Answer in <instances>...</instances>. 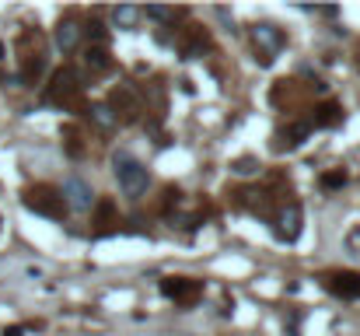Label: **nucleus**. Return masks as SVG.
<instances>
[{
    "label": "nucleus",
    "mask_w": 360,
    "mask_h": 336,
    "mask_svg": "<svg viewBox=\"0 0 360 336\" xmlns=\"http://www.w3.org/2000/svg\"><path fill=\"white\" fill-rule=\"evenodd\" d=\"M112 21L116 28H133L140 21V7H112Z\"/></svg>",
    "instance_id": "17"
},
{
    "label": "nucleus",
    "mask_w": 360,
    "mask_h": 336,
    "mask_svg": "<svg viewBox=\"0 0 360 336\" xmlns=\"http://www.w3.org/2000/svg\"><path fill=\"white\" fill-rule=\"evenodd\" d=\"M182 32V42L175 46L179 49V60H196V56H207L210 49H214V42H210V35H207V28L203 25H186V28H179Z\"/></svg>",
    "instance_id": "6"
},
{
    "label": "nucleus",
    "mask_w": 360,
    "mask_h": 336,
    "mask_svg": "<svg viewBox=\"0 0 360 336\" xmlns=\"http://www.w3.org/2000/svg\"><path fill=\"white\" fill-rule=\"evenodd\" d=\"M311 130H315L311 116H308V119H294V123L280 126V133H276V151H294L297 144H304V140H308V133H311Z\"/></svg>",
    "instance_id": "11"
},
{
    "label": "nucleus",
    "mask_w": 360,
    "mask_h": 336,
    "mask_svg": "<svg viewBox=\"0 0 360 336\" xmlns=\"http://www.w3.org/2000/svg\"><path fill=\"white\" fill-rule=\"evenodd\" d=\"M140 14H147V18H154L158 25H172L175 18H182V11H179V7H143Z\"/></svg>",
    "instance_id": "16"
},
{
    "label": "nucleus",
    "mask_w": 360,
    "mask_h": 336,
    "mask_svg": "<svg viewBox=\"0 0 360 336\" xmlns=\"http://www.w3.org/2000/svg\"><path fill=\"white\" fill-rule=\"evenodd\" d=\"M301 228H304V211L297 204H283L273 218H269V231L276 242H297L301 238Z\"/></svg>",
    "instance_id": "5"
},
{
    "label": "nucleus",
    "mask_w": 360,
    "mask_h": 336,
    "mask_svg": "<svg viewBox=\"0 0 360 336\" xmlns=\"http://www.w3.org/2000/svg\"><path fill=\"white\" fill-rule=\"evenodd\" d=\"M116 161V179H120V189L129 197V200H136V197H143L147 189H150V172L140 165V161H133L129 154H116L112 158Z\"/></svg>",
    "instance_id": "3"
},
{
    "label": "nucleus",
    "mask_w": 360,
    "mask_h": 336,
    "mask_svg": "<svg viewBox=\"0 0 360 336\" xmlns=\"http://www.w3.org/2000/svg\"><path fill=\"white\" fill-rule=\"evenodd\" d=\"M248 42H252V49H255L259 63H262V67H269V63L276 60V53L287 46V35H283V28H280V25L259 21V25H252V28H248Z\"/></svg>",
    "instance_id": "2"
},
{
    "label": "nucleus",
    "mask_w": 360,
    "mask_h": 336,
    "mask_svg": "<svg viewBox=\"0 0 360 336\" xmlns=\"http://www.w3.org/2000/svg\"><path fill=\"white\" fill-rule=\"evenodd\" d=\"M319 280H322V287L329 294H336L343 301L360 298V273H354V270H333V273H322Z\"/></svg>",
    "instance_id": "7"
},
{
    "label": "nucleus",
    "mask_w": 360,
    "mask_h": 336,
    "mask_svg": "<svg viewBox=\"0 0 360 336\" xmlns=\"http://www.w3.org/2000/svg\"><path fill=\"white\" fill-rule=\"evenodd\" d=\"M161 294L172 298L175 305H189V301H200L203 280H193V277H168V280H161Z\"/></svg>",
    "instance_id": "8"
},
{
    "label": "nucleus",
    "mask_w": 360,
    "mask_h": 336,
    "mask_svg": "<svg viewBox=\"0 0 360 336\" xmlns=\"http://www.w3.org/2000/svg\"><path fill=\"white\" fill-rule=\"evenodd\" d=\"M21 204L32 214H39V218H53V221H63L67 218V200L53 186H28L25 197H21Z\"/></svg>",
    "instance_id": "1"
},
{
    "label": "nucleus",
    "mask_w": 360,
    "mask_h": 336,
    "mask_svg": "<svg viewBox=\"0 0 360 336\" xmlns=\"http://www.w3.org/2000/svg\"><path fill=\"white\" fill-rule=\"evenodd\" d=\"M343 119H347V112H343L340 102H319L315 112H311V123H315V126H322V130H326V126H333V130H336V126H343Z\"/></svg>",
    "instance_id": "13"
},
{
    "label": "nucleus",
    "mask_w": 360,
    "mask_h": 336,
    "mask_svg": "<svg viewBox=\"0 0 360 336\" xmlns=\"http://www.w3.org/2000/svg\"><path fill=\"white\" fill-rule=\"evenodd\" d=\"M88 35H91V39H102V35H105V28H102L98 21H91V25H88Z\"/></svg>",
    "instance_id": "20"
},
{
    "label": "nucleus",
    "mask_w": 360,
    "mask_h": 336,
    "mask_svg": "<svg viewBox=\"0 0 360 336\" xmlns=\"http://www.w3.org/2000/svg\"><path fill=\"white\" fill-rule=\"evenodd\" d=\"M84 67H88L91 74H105V70H112V56H109V46H91V49L84 53Z\"/></svg>",
    "instance_id": "14"
},
{
    "label": "nucleus",
    "mask_w": 360,
    "mask_h": 336,
    "mask_svg": "<svg viewBox=\"0 0 360 336\" xmlns=\"http://www.w3.org/2000/svg\"><path fill=\"white\" fill-rule=\"evenodd\" d=\"M81 39H84V28H81L74 18H63V21L56 25V46H60L63 53H74V49L81 46Z\"/></svg>",
    "instance_id": "12"
},
{
    "label": "nucleus",
    "mask_w": 360,
    "mask_h": 336,
    "mask_svg": "<svg viewBox=\"0 0 360 336\" xmlns=\"http://www.w3.org/2000/svg\"><path fill=\"white\" fill-rule=\"evenodd\" d=\"M109 109L116 112V119H136L140 112H143V102H140V95L129 88V85H120V88H112V95H109V102H105Z\"/></svg>",
    "instance_id": "9"
},
{
    "label": "nucleus",
    "mask_w": 360,
    "mask_h": 336,
    "mask_svg": "<svg viewBox=\"0 0 360 336\" xmlns=\"http://www.w3.org/2000/svg\"><path fill=\"white\" fill-rule=\"evenodd\" d=\"M25 333H28V326H7L0 336H25Z\"/></svg>",
    "instance_id": "21"
},
{
    "label": "nucleus",
    "mask_w": 360,
    "mask_h": 336,
    "mask_svg": "<svg viewBox=\"0 0 360 336\" xmlns=\"http://www.w3.org/2000/svg\"><path fill=\"white\" fill-rule=\"evenodd\" d=\"M88 119L95 123V130H102V133H112L116 126H120V119H116V112L109 109L105 102H98V106H91L88 109Z\"/></svg>",
    "instance_id": "15"
},
{
    "label": "nucleus",
    "mask_w": 360,
    "mask_h": 336,
    "mask_svg": "<svg viewBox=\"0 0 360 336\" xmlns=\"http://www.w3.org/2000/svg\"><path fill=\"white\" fill-rule=\"evenodd\" d=\"M259 172V161L255 158H238L235 161V175H255Z\"/></svg>",
    "instance_id": "19"
},
{
    "label": "nucleus",
    "mask_w": 360,
    "mask_h": 336,
    "mask_svg": "<svg viewBox=\"0 0 360 336\" xmlns=\"http://www.w3.org/2000/svg\"><path fill=\"white\" fill-rule=\"evenodd\" d=\"M60 193H63V200H67V211H91V207H95V189H91L84 179H77V175H70Z\"/></svg>",
    "instance_id": "10"
},
{
    "label": "nucleus",
    "mask_w": 360,
    "mask_h": 336,
    "mask_svg": "<svg viewBox=\"0 0 360 336\" xmlns=\"http://www.w3.org/2000/svg\"><path fill=\"white\" fill-rule=\"evenodd\" d=\"M319 186H322V189H340V186H347V172H333V175H322V179H319Z\"/></svg>",
    "instance_id": "18"
},
{
    "label": "nucleus",
    "mask_w": 360,
    "mask_h": 336,
    "mask_svg": "<svg viewBox=\"0 0 360 336\" xmlns=\"http://www.w3.org/2000/svg\"><path fill=\"white\" fill-rule=\"evenodd\" d=\"M81 74L74 67H56L53 77H49V88H46V106H70L77 95H81Z\"/></svg>",
    "instance_id": "4"
}]
</instances>
